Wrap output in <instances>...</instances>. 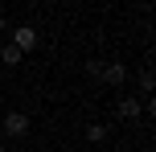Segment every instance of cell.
<instances>
[{"label":"cell","instance_id":"8","mask_svg":"<svg viewBox=\"0 0 156 152\" xmlns=\"http://www.w3.org/2000/svg\"><path fill=\"white\" fill-rule=\"evenodd\" d=\"M99 70H103V62H99V58H90V62H86V74H90V78H99Z\"/></svg>","mask_w":156,"mask_h":152},{"label":"cell","instance_id":"1","mask_svg":"<svg viewBox=\"0 0 156 152\" xmlns=\"http://www.w3.org/2000/svg\"><path fill=\"white\" fill-rule=\"evenodd\" d=\"M29 115L25 111H8L4 119H0V132H4V136H12V140H21V136H29Z\"/></svg>","mask_w":156,"mask_h":152},{"label":"cell","instance_id":"5","mask_svg":"<svg viewBox=\"0 0 156 152\" xmlns=\"http://www.w3.org/2000/svg\"><path fill=\"white\" fill-rule=\"evenodd\" d=\"M107 136H111V128H107V123H90V128H86V144H103Z\"/></svg>","mask_w":156,"mask_h":152},{"label":"cell","instance_id":"2","mask_svg":"<svg viewBox=\"0 0 156 152\" xmlns=\"http://www.w3.org/2000/svg\"><path fill=\"white\" fill-rule=\"evenodd\" d=\"M37 41H41V33L33 29V25H16V29H12V41H8V45H16L21 54H29V49H37Z\"/></svg>","mask_w":156,"mask_h":152},{"label":"cell","instance_id":"3","mask_svg":"<svg viewBox=\"0 0 156 152\" xmlns=\"http://www.w3.org/2000/svg\"><path fill=\"white\" fill-rule=\"evenodd\" d=\"M99 78L107 82V87H123V82H127V66H123V62H103Z\"/></svg>","mask_w":156,"mask_h":152},{"label":"cell","instance_id":"6","mask_svg":"<svg viewBox=\"0 0 156 152\" xmlns=\"http://www.w3.org/2000/svg\"><path fill=\"white\" fill-rule=\"evenodd\" d=\"M21 49H16V45H0V62H4V66H21Z\"/></svg>","mask_w":156,"mask_h":152},{"label":"cell","instance_id":"4","mask_svg":"<svg viewBox=\"0 0 156 152\" xmlns=\"http://www.w3.org/2000/svg\"><path fill=\"white\" fill-rule=\"evenodd\" d=\"M140 111H144L140 99H119V119H136Z\"/></svg>","mask_w":156,"mask_h":152},{"label":"cell","instance_id":"11","mask_svg":"<svg viewBox=\"0 0 156 152\" xmlns=\"http://www.w3.org/2000/svg\"><path fill=\"white\" fill-rule=\"evenodd\" d=\"M82 152H86V148H82Z\"/></svg>","mask_w":156,"mask_h":152},{"label":"cell","instance_id":"7","mask_svg":"<svg viewBox=\"0 0 156 152\" xmlns=\"http://www.w3.org/2000/svg\"><path fill=\"white\" fill-rule=\"evenodd\" d=\"M140 87H144V95H152V87H156V74H152V70L140 74Z\"/></svg>","mask_w":156,"mask_h":152},{"label":"cell","instance_id":"10","mask_svg":"<svg viewBox=\"0 0 156 152\" xmlns=\"http://www.w3.org/2000/svg\"><path fill=\"white\" fill-rule=\"evenodd\" d=\"M0 152H4V144H0Z\"/></svg>","mask_w":156,"mask_h":152},{"label":"cell","instance_id":"9","mask_svg":"<svg viewBox=\"0 0 156 152\" xmlns=\"http://www.w3.org/2000/svg\"><path fill=\"white\" fill-rule=\"evenodd\" d=\"M4 29H8V16H4V12H0V33H4Z\"/></svg>","mask_w":156,"mask_h":152}]
</instances>
